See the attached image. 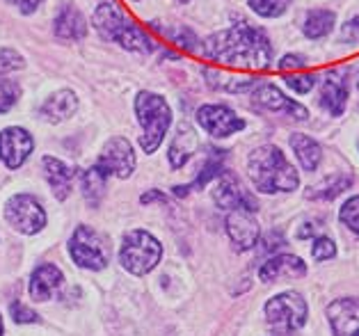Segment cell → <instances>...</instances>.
I'll list each match as a JSON object with an SVG mask.
<instances>
[{
  "mask_svg": "<svg viewBox=\"0 0 359 336\" xmlns=\"http://www.w3.org/2000/svg\"><path fill=\"white\" fill-rule=\"evenodd\" d=\"M201 55L233 69L264 72L273 65V43L259 25L238 21L201 41Z\"/></svg>",
  "mask_w": 359,
  "mask_h": 336,
  "instance_id": "cell-1",
  "label": "cell"
},
{
  "mask_svg": "<svg viewBox=\"0 0 359 336\" xmlns=\"http://www.w3.org/2000/svg\"><path fill=\"white\" fill-rule=\"evenodd\" d=\"M248 176L254 188L264 194L293 192L300 185L297 170L275 145L257 147L248 156Z\"/></svg>",
  "mask_w": 359,
  "mask_h": 336,
  "instance_id": "cell-2",
  "label": "cell"
},
{
  "mask_svg": "<svg viewBox=\"0 0 359 336\" xmlns=\"http://www.w3.org/2000/svg\"><path fill=\"white\" fill-rule=\"evenodd\" d=\"M92 23L103 39L117 41L121 48L130 53H151L156 48L151 37L135 21H130L124 10L112 0H101L99 7L94 10Z\"/></svg>",
  "mask_w": 359,
  "mask_h": 336,
  "instance_id": "cell-3",
  "label": "cell"
},
{
  "mask_svg": "<svg viewBox=\"0 0 359 336\" xmlns=\"http://www.w3.org/2000/svg\"><path fill=\"white\" fill-rule=\"evenodd\" d=\"M135 117L142 126L140 147L144 154H154L163 145L172 123V108L165 96L156 92H137L135 96Z\"/></svg>",
  "mask_w": 359,
  "mask_h": 336,
  "instance_id": "cell-4",
  "label": "cell"
},
{
  "mask_svg": "<svg viewBox=\"0 0 359 336\" xmlns=\"http://www.w3.org/2000/svg\"><path fill=\"white\" fill-rule=\"evenodd\" d=\"M163 259V245L156 236L142 229H135L124 236V243H121L119 250V263L121 268L130 275L142 277L149 275L156 265Z\"/></svg>",
  "mask_w": 359,
  "mask_h": 336,
  "instance_id": "cell-5",
  "label": "cell"
},
{
  "mask_svg": "<svg viewBox=\"0 0 359 336\" xmlns=\"http://www.w3.org/2000/svg\"><path fill=\"white\" fill-rule=\"evenodd\" d=\"M69 256L83 270L99 272L108 265V245L92 227L81 224L69 238Z\"/></svg>",
  "mask_w": 359,
  "mask_h": 336,
  "instance_id": "cell-6",
  "label": "cell"
},
{
  "mask_svg": "<svg viewBox=\"0 0 359 336\" xmlns=\"http://www.w3.org/2000/svg\"><path fill=\"white\" fill-rule=\"evenodd\" d=\"M266 321L277 332H293L300 330L306 323V302L295 290H286L266 302Z\"/></svg>",
  "mask_w": 359,
  "mask_h": 336,
  "instance_id": "cell-7",
  "label": "cell"
},
{
  "mask_svg": "<svg viewBox=\"0 0 359 336\" xmlns=\"http://www.w3.org/2000/svg\"><path fill=\"white\" fill-rule=\"evenodd\" d=\"M5 220L14 231L34 236L46 227V210L32 194H14L5 204Z\"/></svg>",
  "mask_w": 359,
  "mask_h": 336,
  "instance_id": "cell-8",
  "label": "cell"
},
{
  "mask_svg": "<svg viewBox=\"0 0 359 336\" xmlns=\"http://www.w3.org/2000/svg\"><path fill=\"white\" fill-rule=\"evenodd\" d=\"M252 103L254 108H259L261 112H273V114H286L295 121H306L309 119V110L300 105L297 101L288 99L284 92H279L273 83H259L254 85L252 92Z\"/></svg>",
  "mask_w": 359,
  "mask_h": 336,
  "instance_id": "cell-9",
  "label": "cell"
},
{
  "mask_svg": "<svg viewBox=\"0 0 359 336\" xmlns=\"http://www.w3.org/2000/svg\"><path fill=\"white\" fill-rule=\"evenodd\" d=\"M197 121L208 135L215 140H224L245 128V119L236 114L229 105L222 103H206L197 110Z\"/></svg>",
  "mask_w": 359,
  "mask_h": 336,
  "instance_id": "cell-10",
  "label": "cell"
},
{
  "mask_svg": "<svg viewBox=\"0 0 359 336\" xmlns=\"http://www.w3.org/2000/svg\"><path fill=\"white\" fill-rule=\"evenodd\" d=\"M96 167L115 179H128L135 172V152L126 137H110L96 161Z\"/></svg>",
  "mask_w": 359,
  "mask_h": 336,
  "instance_id": "cell-11",
  "label": "cell"
},
{
  "mask_svg": "<svg viewBox=\"0 0 359 336\" xmlns=\"http://www.w3.org/2000/svg\"><path fill=\"white\" fill-rule=\"evenodd\" d=\"M213 201L217 208H224V210H233V208L259 210V201L254 199V194H250V190L245 188L233 172H220L215 176Z\"/></svg>",
  "mask_w": 359,
  "mask_h": 336,
  "instance_id": "cell-12",
  "label": "cell"
},
{
  "mask_svg": "<svg viewBox=\"0 0 359 336\" xmlns=\"http://www.w3.org/2000/svg\"><path fill=\"white\" fill-rule=\"evenodd\" d=\"M34 149V140L25 128L10 126L0 133V161L7 170H19Z\"/></svg>",
  "mask_w": 359,
  "mask_h": 336,
  "instance_id": "cell-13",
  "label": "cell"
},
{
  "mask_svg": "<svg viewBox=\"0 0 359 336\" xmlns=\"http://www.w3.org/2000/svg\"><path fill=\"white\" fill-rule=\"evenodd\" d=\"M254 213H257V210L233 208L229 210V215H226V234H229L231 243L238 252H248L252 247H257L261 238V229Z\"/></svg>",
  "mask_w": 359,
  "mask_h": 336,
  "instance_id": "cell-14",
  "label": "cell"
},
{
  "mask_svg": "<svg viewBox=\"0 0 359 336\" xmlns=\"http://www.w3.org/2000/svg\"><path fill=\"white\" fill-rule=\"evenodd\" d=\"M318 105L325 112H330L332 117H341V114L346 112V105H348V76H346V72H337V69H332V72H327L325 76H323Z\"/></svg>",
  "mask_w": 359,
  "mask_h": 336,
  "instance_id": "cell-15",
  "label": "cell"
},
{
  "mask_svg": "<svg viewBox=\"0 0 359 336\" xmlns=\"http://www.w3.org/2000/svg\"><path fill=\"white\" fill-rule=\"evenodd\" d=\"M334 336H359V297H341L327 307Z\"/></svg>",
  "mask_w": 359,
  "mask_h": 336,
  "instance_id": "cell-16",
  "label": "cell"
},
{
  "mask_svg": "<svg viewBox=\"0 0 359 336\" xmlns=\"http://www.w3.org/2000/svg\"><path fill=\"white\" fill-rule=\"evenodd\" d=\"M41 174L46 183L50 185V192L55 194L57 201H65L74 190L76 170L65 161H60L55 156H43L41 158Z\"/></svg>",
  "mask_w": 359,
  "mask_h": 336,
  "instance_id": "cell-17",
  "label": "cell"
},
{
  "mask_svg": "<svg viewBox=\"0 0 359 336\" xmlns=\"http://www.w3.org/2000/svg\"><path fill=\"white\" fill-rule=\"evenodd\" d=\"M62 286H65L62 270L53 263H41L32 270L28 293L34 302H48Z\"/></svg>",
  "mask_w": 359,
  "mask_h": 336,
  "instance_id": "cell-18",
  "label": "cell"
},
{
  "mask_svg": "<svg viewBox=\"0 0 359 336\" xmlns=\"http://www.w3.org/2000/svg\"><path fill=\"white\" fill-rule=\"evenodd\" d=\"M306 272V265L300 256L295 254H275L273 259H268L264 265H261L259 270V277L261 281H277L282 277H288V279H295V277H304Z\"/></svg>",
  "mask_w": 359,
  "mask_h": 336,
  "instance_id": "cell-19",
  "label": "cell"
},
{
  "mask_svg": "<svg viewBox=\"0 0 359 336\" xmlns=\"http://www.w3.org/2000/svg\"><path fill=\"white\" fill-rule=\"evenodd\" d=\"M197 147H199V137H197L195 128H192L188 121H181L177 126V133H174L170 152H168L170 165L174 170H181V167L192 158V154L197 152Z\"/></svg>",
  "mask_w": 359,
  "mask_h": 336,
  "instance_id": "cell-20",
  "label": "cell"
},
{
  "mask_svg": "<svg viewBox=\"0 0 359 336\" xmlns=\"http://www.w3.org/2000/svg\"><path fill=\"white\" fill-rule=\"evenodd\" d=\"M53 30H55V37L62 41H81L87 34V23L83 19L81 10L67 3L60 7V12L55 14Z\"/></svg>",
  "mask_w": 359,
  "mask_h": 336,
  "instance_id": "cell-21",
  "label": "cell"
},
{
  "mask_svg": "<svg viewBox=\"0 0 359 336\" xmlns=\"http://www.w3.org/2000/svg\"><path fill=\"white\" fill-rule=\"evenodd\" d=\"M78 108V99H76V92L72 90H60L53 92L48 96L46 101L41 103L39 114L46 121L50 123H60V121H67Z\"/></svg>",
  "mask_w": 359,
  "mask_h": 336,
  "instance_id": "cell-22",
  "label": "cell"
},
{
  "mask_svg": "<svg viewBox=\"0 0 359 336\" xmlns=\"http://www.w3.org/2000/svg\"><path fill=\"white\" fill-rule=\"evenodd\" d=\"M288 145H291L293 154L297 158V163L302 165L304 172H313L320 165L323 149H320V145L313 137L304 135V133H293L291 140H288Z\"/></svg>",
  "mask_w": 359,
  "mask_h": 336,
  "instance_id": "cell-23",
  "label": "cell"
},
{
  "mask_svg": "<svg viewBox=\"0 0 359 336\" xmlns=\"http://www.w3.org/2000/svg\"><path fill=\"white\" fill-rule=\"evenodd\" d=\"M337 25V14L325 7H316V10H309L304 16L302 23V32L306 39H323L334 30Z\"/></svg>",
  "mask_w": 359,
  "mask_h": 336,
  "instance_id": "cell-24",
  "label": "cell"
},
{
  "mask_svg": "<svg viewBox=\"0 0 359 336\" xmlns=\"http://www.w3.org/2000/svg\"><path fill=\"white\" fill-rule=\"evenodd\" d=\"M350 185H353V179L350 176H327L325 181H320L311 188H306L304 197L311 199V201H334L341 192H346Z\"/></svg>",
  "mask_w": 359,
  "mask_h": 336,
  "instance_id": "cell-25",
  "label": "cell"
},
{
  "mask_svg": "<svg viewBox=\"0 0 359 336\" xmlns=\"http://www.w3.org/2000/svg\"><path fill=\"white\" fill-rule=\"evenodd\" d=\"M204 78H206V83L213 87V90H217V92H229V94L248 92L250 87L257 85V81H254V78L236 76V74H222V72H211V69H206Z\"/></svg>",
  "mask_w": 359,
  "mask_h": 336,
  "instance_id": "cell-26",
  "label": "cell"
},
{
  "mask_svg": "<svg viewBox=\"0 0 359 336\" xmlns=\"http://www.w3.org/2000/svg\"><path fill=\"white\" fill-rule=\"evenodd\" d=\"M106 179L108 176L103 174L96 165L81 174V190L92 206L101 204V199L106 197Z\"/></svg>",
  "mask_w": 359,
  "mask_h": 336,
  "instance_id": "cell-27",
  "label": "cell"
},
{
  "mask_svg": "<svg viewBox=\"0 0 359 336\" xmlns=\"http://www.w3.org/2000/svg\"><path fill=\"white\" fill-rule=\"evenodd\" d=\"M151 28H156L158 32H163L172 43H177L179 48L188 51V53H199L201 43L197 39V34L192 32L190 28H183V25H177V28H163L158 23H151Z\"/></svg>",
  "mask_w": 359,
  "mask_h": 336,
  "instance_id": "cell-28",
  "label": "cell"
},
{
  "mask_svg": "<svg viewBox=\"0 0 359 336\" xmlns=\"http://www.w3.org/2000/svg\"><path fill=\"white\" fill-rule=\"evenodd\" d=\"M226 158V152H222V149H211V156H208V161L204 163V167H201V172H199V176L195 181H192V185H190V190L195 188V190H199V188H204L206 183H211L217 174L222 172V161Z\"/></svg>",
  "mask_w": 359,
  "mask_h": 336,
  "instance_id": "cell-29",
  "label": "cell"
},
{
  "mask_svg": "<svg viewBox=\"0 0 359 336\" xmlns=\"http://www.w3.org/2000/svg\"><path fill=\"white\" fill-rule=\"evenodd\" d=\"M291 3L293 0H248L250 10L261 19H277L291 7Z\"/></svg>",
  "mask_w": 359,
  "mask_h": 336,
  "instance_id": "cell-30",
  "label": "cell"
},
{
  "mask_svg": "<svg viewBox=\"0 0 359 336\" xmlns=\"http://www.w3.org/2000/svg\"><path fill=\"white\" fill-rule=\"evenodd\" d=\"M21 99V87L7 76H0V114L10 112Z\"/></svg>",
  "mask_w": 359,
  "mask_h": 336,
  "instance_id": "cell-31",
  "label": "cell"
},
{
  "mask_svg": "<svg viewBox=\"0 0 359 336\" xmlns=\"http://www.w3.org/2000/svg\"><path fill=\"white\" fill-rule=\"evenodd\" d=\"M339 220L346 229H350L359 238V194L346 199L339 208Z\"/></svg>",
  "mask_w": 359,
  "mask_h": 336,
  "instance_id": "cell-32",
  "label": "cell"
},
{
  "mask_svg": "<svg viewBox=\"0 0 359 336\" xmlns=\"http://www.w3.org/2000/svg\"><path fill=\"white\" fill-rule=\"evenodd\" d=\"M25 67V60L21 53H16L14 48H3L0 46V76H7L12 72H21Z\"/></svg>",
  "mask_w": 359,
  "mask_h": 336,
  "instance_id": "cell-33",
  "label": "cell"
},
{
  "mask_svg": "<svg viewBox=\"0 0 359 336\" xmlns=\"http://www.w3.org/2000/svg\"><path fill=\"white\" fill-rule=\"evenodd\" d=\"M311 254L316 261H330L337 256V243L332 241L327 236H316V241H313V247H311Z\"/></svg>",
  "mask_w": 359,
  "mask_h": 336,
  "instance_id": "cell-34",
  "label": "cell"
},
{
  "mask_svg": "<svg viewBox=\"0 0 359 336\" xmlns=\"http://www.w3.org/2000/svg\"><path fill=\"white\" fill-rule=\"evenodd\" d=\"M284 83L291 87L293 92L297 94H309L313 90V85L318 83V76L316 74H300V76H286Z\"/></svg>",
  "mask_w": 359,
  "mask_h": 336,
  "instance_id": "cell-35",
  "label": "cell"
},
{
  "mask_svg": "<svg viewBox=\"0 0 359 336\" xmlns=\"http://www.w3.org/2000/svg\"><path fill=\"white\" fill-rule=\"evenodd\" d=\"M10 314H12V321L16 325H32V323H39V314L32 311L30 307H25L23 302H12L10 304Z\"/></svg>",
  "mask_w": 359,
  "mask_h": 336,
  "instance_id": "cell-36",
  "label": "cell"
},
{
  "mask_svg": "<svg viewBox=\"0 0 359 336\" xmlns=\"http://www.w3.org/2000/svg\"><path fill=\"white\" fill-rule=\"evenodd\" d=\"M277 67H279V72H293V69H304L306 67V58H302L300 53H286V55L279 58Z\"/></svg>",
  "mask_w": 359,
  "mask_h": 336,
  "instance_id": "cell-37",
  "label": "cell"
},
{
  "mask_svg": "<svg viewBox=\"0 0 359 336\" xmlns=\"http://www.w3.org/2000/svg\"><path fill=\"white\" fill-rule=\"evenodd\" d=\"M341 41L344 43H357L359 41V16L348 19L341 25Z\"/></svg>",
  "mask_w": 359,
  "mask_h": 336,
  "instance_id": "cell-38",
  "label": "cell"
},
{
  "mask_svg": "<svg viewBox=\"0 0 359 336\" xmlns=\"http://www.w3.org/2000/svg\"><path fill=\"white\" fill-rule=\"evenodd\" d=\"M7 3L14 5L21 14H32V12L39 10V5L43 3V0H7Z\"/></svg>",
  "mask_w": 359,
  "mask_h": 336,
  "instance_id": "cell-39",
  "label": "cell"
},
{
  "mask_svg": "<svg viewBox=\"0 0 359 336\" xmlns=\"http://www.w3.org/2000/svg\"><path fill=\"white\" fill-rule=\"evenodd\" d=\"M297 236H300V238H316V222L306 220V222L297 229Z\"/></svg>",
  "mask_w": 359,
  "mask_h": 336,
  "instance_id": "cell-40",
  "label": "cell"
},
{
  "mask_svg": "<svg viewBox=\"0 0 359 336\" xmlns=\"http://www.w3.org/2000/svg\"><path fill=\"white\" fill-rule=\"evenodd\" d=\"M154 201H165V194L158 190H151V192L142 194V204H154Z\"/></svg>",
  "mask_w": 359,
  "mask_h": 336,
  "instance_id": "cell-41",
  "label": "cell"
},
{
  "mask_svg": "<svg viewBox=\"0 0 359 336\" xmlns=\"http://www.w3.org/2000/svg\"><path fill=\"white\" fill-rule=\"evenodd\" d=\"M5 334V323H3V316H0V336Z\"/></svg>",
  "mask_w": 359,
  "mask_h": 336,
  "instance_id": "cell-42",
  "label": "cell"
},
{
  "mask_svg": "<svg viewBox=\"0 0 359 336\" xmlns=\"http://www.w3.org/2000/svg\"><path fill=\"white\" fill-rule=\"evenodd\" d=\"M357 92H359V72H357Z\"/></svg>",
  "mask_w": 359,
  "mask_h": 336,
  "instance_id": "cell-43",
  "label": "cell"
},
{
  "mask_svg": "<svg viewBox=\"0 0 359 336\" xmlns=\"http://www.w3.org/2000/svg\"><path fill=\"white\" fill-rule=\"evenodd\" d=\"M179 3H190V0H179Z\"/></svg>",
  "mask_w": 359,
  "mask_h": 336,
  "instance_id": "cell-44",
  "label": "cell"
},
{
  "mask_svg": "<svg viewBox=\"0 0 359 336\" xmlns=\"http://www.w3.org/2000/svg\"><path fill=\"white\" fill-rule=\"evenodd\" d=\"M135 3H140V0H135Z\"/></svg>",
  "mask_w": 359,
  "mask_h": 336,
  "instance_id": "cell-45",
  "label": "cell"
}]
</instances>
